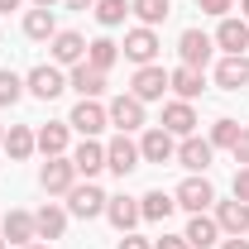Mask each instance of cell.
Returning <instances> with one entry per match:
<instances>
[{"label":"cell","instance_id":"277c9868","mask_svg":"<svg viewBox=\"0 0 249 249\" xmlns=\"http://www.w3.org/2000/svg\"><path fill=\"white\" fill-rule=\"evenodd\" d=\"M67 124H72V129H82L87 139H96V134L110 124V115H106V106H101V101H77V106H72V115H67Z\"/></svg>","mask_w":249,"mask_h":249},{"label":"cell","instance_id":"f1b7e54d","mask_svg":"<svg viewBox=\"0 0 249 249\" xmlns=\"http://www.w3.org/2000/svg\"><path fill=\"white\" fill-rule=\"evenodd\" d=\"M24 34H29V38H53V34H58L53 10H38V5H34L29 15H24Z\"/></svg>","mask_w":249,"mask_h":249},{"label":"cell","instance_id":"ac0fdd59","mask_svg":"<svg viewBox=\"0 0 249 249\" xmlns=\"http://www.w3.org/2000/svg\"><path fill=\"white\" fill-rule=\"evenodd\" d=\"M163 129L187 139V134L196 129V110H192V101H168V106H163Z\"/></svg>","mask_w":249,"mask_h":249},{"label":"cell","instance_id":"836d02e7","mask_svg":"<svg viewBox=\"0 0 249 249\" xmlns=\"http://www.w3.org/2000/svg\"><path fill=\"white\" fill-rule=\"evenodd\" d=\"M230 154H235V163H245V168H249V129H240V139H235Z\"/></svg>","mask_w":249,"mask_h":249},{"label":"cell","instance_id":"2e32d148","mask_svg":"<svg viewBox=\"0 0 249 249\" xmlns=\"http://www.w3.org/2000/svg\"><path fill=\"white\" fill-rule=\"evenodd\" d=\"M187 245L192 249H211V245H220V225H216V216H206V211H196V216L187 220Z\"/></svg>","mask_w":249,"mask_h":249},{"label":"cell","instance_id":"e575fe53","mask_svg":"<svg viewBox=\"0 0 249 249\" xmlns=\"http://www.w3.org/2000/svg\"><path fill=\"white\" fill-rule=\"evenodd\" d=\"M196 5H201V10H206V15H220V19H225V15H230V5H235V0H196Z\"/></svg>","mask_w":249,"mask_h":249},{"label":"cell","instance_id":"1f68e13d","mask_svg":"<svg viewBox=\"0 0 249 249\" xmlns=\"http://www.w3.org/2000/svg\"><path fill=\"white\" fill-rule=\"evenodd\" d=\"M235 139H240V120L220 115V120L211 124V149H235Z\"/></svg>","mask_w":249,"mask_h":249},{"label":"cell","instance_id":"9a60e30c","mask_svg":"<svg viewBox=\"0 0 249 249\" xmlns=\"http://www.w3.org/2000/svg\"><path fill=\"white\" fill-rule=\"evenodd\" d=\"M216 225H220V235H245L249 230V206L240 201V196L216 201Z\"/></svg>","mask_w":249,"mask_h":249},{"label":"cell","instance_id":"44dd1931","mask_svg":"<svg viewBox=\"0 0 249 249\" xmlns=\"http://www.w3.org/2000/svg\"><path fill=\"white\" fill-rule=\"evenodd\" d=\"M0 235H5L10 245H19V249L38 240V230H34V216H29V211H5V230H0Z\"/></svg>","mask_w":249,"mask_h":249},{"label":"cell","instance_id":"8992f818","mask_svg":"<svg viewBox=\"0 0 249 249\" xmlns=\"http://www.w3.org/2000/svg\"><path fill=\"white\" fill-rule=\"evenodd\" d=\"M163 91H168V72H163L158 62L139 67L134 82H129V96H139V101H163Z\"/></svg>","mask_w":249,"mask_h":249},{"label":"cell","instance_id":"ba28073f","mask_svg":"<svg viewBox=\"0 0 249 249\" xmlns=\"http://www.w3.org/2000/svg\"><path fill=\"white\" fill-rule=\"evenodd\" d=\"M124 58L139 62V67H149V62L158 58V34L149 29V24H139V29L124 34Z\"/></svg>","mask_w":249,"mask_h":249},{"label":"cell","instance_id":"4316f807","mask_svg":"<svg viewBox=\"0 0 249 249\" xmlns=\"http://www.w3.org/2000/svg\"><path fill=\"white\" fill-rule=\"evenodd\" d=\"M38 144H34V129L29 124H10V134H5V154L15 158V163H24Z\"/></svg>","mask_w":249,"mask_h":249},{"label":"cell","instance_id":"74e56055","mask_svg":"<svg viewBox=\"0 0 249 249\" xmlns=\"http://www.w3.org/2000/svg\"><path fill=\"white\" fill-rule=\"evenodd\" d=\"M115 249H154V245H149L144 235H134V230H129V235H124V240H120V245H115Z\"/></svg>","mask_w":249,"mask_h":249},{"label":"cell","instance_id":"e0dca14e","mask_svg":"<svg viewBox=\"0 0 249 249\" xmlns=\"http://www.w3.org/2000/svg\"><path fill=\"white\" fill-rule=\"evenodd\" d=\"M168 87L178 91V101H196L206 91V72L201 67H178V72H168Z\"/></svg>","mask_w":249,"mask_h":249},{"label":"cell","instance_id":"603a6c76","mask_svg":"<svg viewBox=\"0 0 249 249\" xmlns=\"http://www.w3.org/2000/svg\"><path fill=\"white\" fill-rule=\"evenodd\" d=\"M34 230H38V240H62V230H67V211L62 206H38L34 211Z\"/></svg>","mask_w":249,"mask_h":249},{"label":"cell","instance_id":"4fadbf2b","mask_svg":"<svg viewBox=\"0 0 249 249\" xmlns=\"http://www.w3.org/2000/svg\"><path fill=\"white\" fill-rule=\"evenodd\" d=\"M106 216H110V225H115L120 235H129V230L144 220V211H139V196H110V201H106Z\"/></svg>","mask_w":249,"mask_h":249},{"label":"cell","instance_id":"cb8c5ba5","mask_svg":"<svg viewBox=\"0 0 249 249\" xmlns=\"http://www.w3.org/2000/svg\"><path fill=\"white\" fill-rule=\"evenodd\" d=\"M216 43L230 53V58H240L249 48V24L245 19H220V29H216Z\"/></svg>","mask_w":249,"mask_h":249},{"label":"cell","instance_id":"7c38bea8","mask_svg":"<svg viewBox=\"0 0 249 249\" xmlns=\"http://www.w3.org/2000/svg\"><path fill=\"white\" fill-rule=\"evenodd\" d=\"M211 139H196V134H187L182 144H178V163H182L187 173H206L211 168Z\"/></svg>","mask_w":249,"mask_h":249},{"label":"cell","instance_id":"484cf974","mask_svg":"<svg viewBox=\"0 0 249 249\" xmlns=\"http://www.w3.org/2000/svg\"><path fill=\"white\" fill-rule=\"evenodd\" d=\"M67 129H72L67 120H48L43 129H38V134H34V144H38V149H43L48 158H58L62 149H67Z\"/></svg>","mask_w":249,"mask_h":249},{"label":"cell","instance_id":"52a82bcc","mask_svg":"<svg viewBox=\"0 0 249 249\" xmlns=\"http://www.w3.org/2000/svg\"><path fill=\"white\" fill-rule=\"evenodd\" d=\"M106 115H110V124H115L120 134H129V129L144 124V101H139V96H115V101L106 106Z\"/></svg>","mask_w":249,"mask_h":249},{"label":"cell","instance_id":"ab89813d","mask_svg":"<svg viewBox=\"0 0 249 249\" xmlns=\"http://www.w3.org/2000/svg\"><path fill=\"white\" fill-rule=\"evenodd\" d=\"M96 0H67V10H91Z\"/></svg>","mask_w":249,"mask_h":249},{"label":"cell","instance_id":"ee69618b","mask_svg":"<svg viewBox=\"0 0 249 249\" xmlns=\"http://www.w3.org/2000/svg\"><path fill=\"white\" fill-rule=\"evenodd\" d=\"M0 149H5V129H0Z\"/></svg>","mask_w":249,"mask_h":249},{"label":"cell","instance_id":"f546056e","mask_svg":"<svg viewBox=\"0 0 249 249\" xmlns=\"http://www.w3.org/2000/svg\"><path fill=\"white\" fill-rule=\"evenodd\" d=\"M129 10H134L149 29H154V24H163V19L173 15V5H168V0H129Z\"/></svg>","mask_w":249,"mask_h":249},{"label":"cell","instance_id":"7bdbcfd3","mask_svg":"<svg viewBox=\"0 0 249 249\" xmlns=\"http://www.w3.org/2000/svg\"><path fill=\"white\" fill-rule=\"evenodd\" d=\"M240 15H245V19H249V0H240Z\"/></svg>","mask_w":249,"mask_h":249},{"label":"cell","instance_id":"f35d334b","mask_svg":"<svg viewBox=\"0 0 249 249\" xmlns=\"http://www.w3.org/2000/svg\"><path fill=\"white\" fill-rule=\"evenodd\" d=\"M220 249H249V240H240V235H230V240H220Z\"/></svg>","mask_w":249,"mask_h":249},{"label":"cell","instance_id":"6da1fadb","mask_svg":"<svg viewBox=\"0 0 249 249\" xmlns=\"http://www.w3.org/2000/svg\"><path fill=\"white\" fill-rule=\"evenodd\" d=\"M106 201H110V196H106L96 182H82V187L72 182V192H67V211H72V216H82V220L106 216Z\"/></svg>","mask_w":249,"mask_h":249},{"label":"cell","instance_id":"3957f363","mask_svg":"<svg viewBox=\"0 0 249 249\" xmlns=\"http://www.w3.org/2000/svg\"><path fill=\"white\" fill-rule=\"evenodd\" d=\"M24 87H29V96H38V101H58V96L67 91V77H62L53 62H38L29 77H24Z\"/></svg>","mask_w":249,"mask_h":249},{"label":"cell","instance_id":"7402d4cb","mask_svg":"<svg viewBox=\"0 0 249 249\" xmlns=\"http://www.w3.org/2000/svg\"><path fill=\"white\" fill-rule=\"evenodd\" d=\"M245 82H249L245 53H240V58H230V53H225V58H220V67H216V87H220V91H240Z\"/></svg>","mask_w":249,"mask_h":249},{"label":"cell","instance_id":"83f0119b","mask_svg":"<svg viewBox=\"0 0 249 249\" xmlns=\"http://www.w3.org/2000/svg\"><path fill=\"white\" fill-rule=\"evenodd\" d=\"M115 58H120V43H110V38H91L87 43V62H91L96 72H110Z\"/></svg>","mask_w":249,"mask_h":249},{"label":"cell","instance_id":"5b68a950","mask_svg":"<svg viewBox=\"0 0 249 249\" xmlns=\"http://www.w3.org/2000/svg\"><path fill=\"white\" fill-rule=\"evenodd\" d=\"M211 34L201 29H182V38H178V53H182V67H201L206 72V62H211Z\"/></svg>","mask_w":249,"mask_h":249},{"label":"cell","instance_id":"f6af8a7d","mask_svg":"<svg viewBox=\"0 0 249 249\" xmlns=\"http://www.w3.org/2000/svg\"><path fill=\"white\" fill-rule=\"evenodd\" d=\"M24 249H43V245H24Z\"/></svg>","mask_w":249,"mask_h":249},{"label":"cell","instance_id":"5bb4252c","mask_svg":"<svg viewBox=\"0 0 249 249\" xmlns=\"http://www.w3.org/2000/svg\"><path fill=\"white\" fill-rule=\"evenodd\" d=\"M106 168H110V173H134V168H139V144H129V139H124V134H115V139H110V144H106Z\"/></svg>","mask_w":249,"mask_h":249},{"label":"cell","instance_id":"8d00e7d4","mask_svg":"<svg viewBox=\"0 0 249 249\" xmlns=\"http://www.w3.org/2000/svg\"><path fill=\"white\" fill-rule=\"evenodd\" d=\"M154 249H192V245H187V235H163L154 240Z\"/></svg>","mask_w":249,"mask_h":249},{"label":"cell","instance_id":"d590c367","mask_svg":"<svg viewBox=\"0 0 249 249\" xmlns=\"http://www.w3.org/2000/svg\"><path fill=\"white\" fill-rule=\"evenodd\" d=\"M235 196L249 206V168H240V173H235Z\"/></svg>","mask_w":249,"mask_h":249},{"label":"cell","instance_id":"9c48e42d","mask_svg":"<svg viewBox=\"0 0 249 249\" xmlns=\"http://www.w3.org/2000/svg\"><path fill=\"white\" fill-rule=\"evenodd\" d=\"M173 196H178V206H182V211H192V216H196V211H206V206L216 201V187L206 182V178H187Z\"/></svg>","mask_w":249,"mask_h":249},{"label":"cell","instance_id":"d4e9b609","mask_svg":"<svg viewBox=\"0 0 249 249\" xmlns=\"http://www.w3.org/2000/svg\"><path fill=\"white\" fill-rule=\"evenodd\" d=\"M139 211H144V220H168L173 211H178V196L163 192V187H154V192L139 196Z\"/></svg>","mask_w":249,"mask_h":249},{"label":"cell","instance_id":"bcb514c9","mask_svg":"<svg viewBox=\"0 0 249 249\" xmlns=\"http://www.w3.org/2000/svg\"><path fill=\"white\" fill-rule=\"evenodd\" d=\"M0 249H5V235H0Z\"/></svg>","mask_w":249,"mask_h":249},{"label":"cell","instance_id":"d6986e66","mask_svg":"<svg viewBox=\"0 0 249 249\" xmlns=\"http://www.w3.org/2000/svg\"><path fill=\"white\" fill-rule=\"evenodd\" d=\"M72 168H77V173L91 182L96 173L106 168V144H96V139H82V144H77V154H72Z\"/></svg>","mask_w":249,"mask_h":249},{"label":"cell","instance_id":"d6a6232c","mask_svg":"<svg viewBox=\"0 0 249 249\" xmlns=\"http://www.w3.org/2000/svg\"><path fill=\"white\" fill-rule=\"evenodd\" d=\"M19 96H24V77L10 72V67H0V106H15Z\"/></svg>","mask_w":249,"mask_h":249},{"label":"cell","instance_id":"60d3db41","mask_svg":"<svg viewBox=\"0 0 249 249\" xmlns=\"http://www.w3.org/2000/svg\"><path fill=\"white\" fill-rule=\"evenodd\" d=\"M10 10H19V0H0V15H10Z\"/></svg>","mask_w":249,"mask_h":249},{"label":"cell","instance_id":"7a4b0ae2","mask_svg":"<svg viewBox=\"0 0 249 249\" xmlns=\"http://www.w3.org/2000/svg\"><path fill=\"white\" fill-rule=\"evenodd\" d=\"M72 182H77V168H72V158H48L43 168H38V187L48 192V196H67L72 192Z\"/></svg>","mask_w":249,"mask_h":249},{"label":"cell","instance_id":"8fae6325","mask_svg":"<svg viewBox=\"0 0 249 249\" xmlns=\"http://www.w3.org/2000/svg\"><path fill=\"white\" fill-rule=\"evenodd\" d=\"M67 87H72V91L82 96V101H96V96L106 91V72H96L91 62L82 58L77 67H72V77H67Z\"/></svg>","mask_w":249,"mask_h":249},{"label":"cell","instance_id":"ffe728a7","mask_svg":"<svg viewBox=\"0 0 249 249\" xmlns=\"http://www.w3.org/2000/svg\"><path fill=\"white\" fill-rule=\"evenodd\" d=\"M87 58V38L72 29H58L53 34V62H67V67H77V62Z\"/></svg>","mask_w":249,"mask_h":249},{"label":"cell","instance_id":"4dcf8cb0","mask_svg":"<svg viewBox=\"0 0 249 249\" xmlns=\"http://www.w3.org/2000/svg\"><path fill=\"white\" fill-rule=\"evenodd\" d=\"M91 10H96V19L106 29H115V24H124V15H129V0H96Z\"/></svg>","mask_w":249,"mask_h":249},{"label":"cell","instance_id":"30bf717a","mask_svg":"<svg viewBox=\"0 0 249 249\" xmlns=\"http://www.w3.org/2000/svg\"><path fill=\"white\" fill-rule=\"evenodd\" d=\"M139 158L144 163H173L178 158V144H173V134L158 124V129H149L144 139H139Z\"/></svg>","mask_w":249,"mask_h":249},{"label":"cell","instance_id":"b9f144b4","mask_svg":"<svg viewBox=\"0 0 249 249\" xmlns=\"http://www.w3.org/2000/svg\"><path fill=\"white\" fill-rule=\"evenodd\" d=\"M34 5H38V10H53V5H58V0H34Z\"/></svg>","mask_w":249,"mask_h":249}]
</instances>
